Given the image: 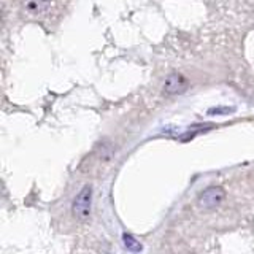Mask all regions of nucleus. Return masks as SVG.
I'll use <instances>...</instances> for the list:
<instances>
[{
    "label": "nucleus",
    "instance_id": "nucleus-4",
    "mask_svg": "<svg viewBox=\"0 0 254 254\" xmlns=\"http://www.w3.org/2000/svg\"><path fill=\"white\" fill-rule=\"evenodd\" d=\"M51 6V0H22V8L30 14H42Z\"/></svg>",
    "mask_w": 254,
    "mask_h": 254
},
{
    "label": "nucleus",
    "instance_id": "nucleus-5",
    "mask_svg": "<svg viewBox=\"0 0 254 254\" xmlns=\"http://www.w3.org/2000/svg\"><path fill=\"white\" fill-rule=\"evenodd\" d=\"M123 242H124V246L127 248V251H130V253H140L143 250V245L132 234H124Z\"/></svg>",
    "mask_w": 254,
    "mask_h": 254
},
{
    "label": "nucleus",
    "instance_id": "nucleus-2",
    "mask_svg": "<svg viewBox=\"0 0 254 254\" xmlns=\"http://www.w3.org/2000/svg\"><path fill=\"white\" fill-rule=\"evenodd\" d=\"M226 192L221 186H208L198 194V205L205 210H213L224 202Z\"/></svg>",
    "mask_w": 254,
    "mask_h": 254
},
{
    "label": "nucleus",
    "instance_id": "nucleus-3",
    "mask_svg": "<svg viewBox=\"0 0 254 254\" xmlns=\"http://www.w3.org/2000/svg\"><path fill=\"white\" fill-rule=\"evenodd\" d=\"M188 87H189V79L183 73H180V71H173V73H170L165 78L162 92L165 95H180L183 92H186Z\"/></svg>",
    "mask_w": 254,
    "mask_h": 254
},
{
    "label": "nucleus",
    "instance_id": "nucleus-7",
    "mask_svg": "<svg viewBox=\"0 0 254 254\" xmlns=\"http://www.w3.org/2000/svg\"><path fill=\"white\" fill-rule=\"evenodd\" d=\"M234 111V108H211L208 113L210 115H227V113H232Z\"/></svg>",
    "mask_w": 254,
    "mask_h": 254
},
{
    "label": "nucleus",
    "instance_id": "nucleus-6",
    "mask_svg": "<svg viewBox=\"0 0 254 254\" xmlns=\"http://www.w3.org/2000/svg\"><path fill=\"white\" fill-rule=\"evenodd\" d=\"M97 151H99V159L103 162H107L113 157V146H111L108 141H102Z\"/></svg>",
    "mask_w": 254,
    "mask_h": 254
},
{
    "label": "nucleus",
    "instance_id": "nucleus-1",
    "mask_svg": "<svg viewBox=\"0 0 254 254\" xmlns=\"http://www.w3.org/2000/svg\"><path fill=\"white\" fill-rule=\"evenodd\" d=\"M92 210V186L84 185L83 189L75 195L73 202H71V213L76 221L84 222L91 218Z\"/></svg>",
    "mask_w": 254,
    "mask_h": 254
}]
</instances>
